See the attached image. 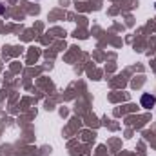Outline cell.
Segmentation results:
<instances>
[{"instance_id":"cell-1","label":"cell","mask_w":156,"mask_h":156,"mask_svg":"<svg viewBox=\"0 0 156 156\" xmlns=\"http://www.w3.org/2000/svg\"><path fill=\"white\" fill-rule=\"evenodd\" d=\"M140 104H142V107L151 109V107H154V105H156V96H154V94H151V93H145V94H142Z\"/></svg>"},{"instance_id":"cell-2","label":"cell","mask_w":156,"mask_h":156,"mask_svg":"<svg viewBox=\"0 0 156 156\" xmlns=\"http://www.w3.org/2000/svg\"><path fill=\"white\" fill-rule=\"evenodd\" d=\"M2 11H4V7H2V5H0V13H2Z\"/></svg>"},{"instance_id":"cell-3","label":"cell","mask_w":156,"mask_h":156,"mask_svg":"<svg viewBox=\"0 0 156 156\" xmlns=\"http://www.w3.org/2000/svg\"><path fill=\"white\" fill-rule=\"evenodd\" d=\"M154 5H156V4H154Z\"/></svg>"}]
</instances>
